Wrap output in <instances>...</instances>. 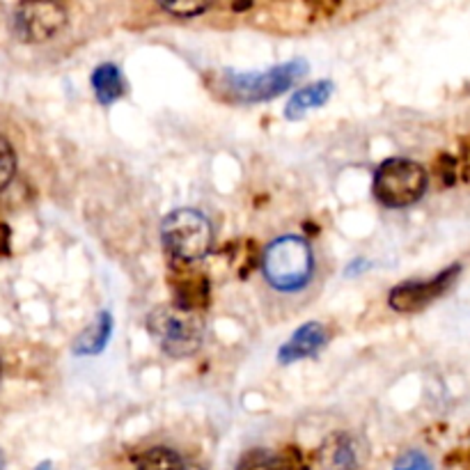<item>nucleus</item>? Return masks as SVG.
Here are the masks:
<instances>
[{
    "instance_id": "obj_1",
    "label": "nucleus",
    "mask_w": 470,
    "mask_h": 470,
    "mask_svg": "<svg viewBox=\"0 0 470 470\" xmlns=\"http://www.w3.org/2000/svg\"><path fill=\"white\" fill-rule=\"evenodd\" d=\"M147 326L161 349L175 358L193 356L205 337V321L200 312L177 303L154 308L147 317Z\"/></svg>"
},
{
    "instance_id": "obj_2",
    "label": "nucleus",
    "mask_w": 470,
    "mask_h": 470,
    "mask_svg": "<svg viewBox=\"0 0 470 470\" xmlns=\"http://www.w3.org/2000/svg\"><path fill=\"white\" fill-rule=\"evenodd\" d=\"M161 241L177 264H193L212 250V222L196 209H175L163 218Z\"/></svg>"
},
{
    "instance_id": "obj_3",
    "label": "nucleus",
    "mask_w": 470,
    "mask_h": 470,
    "mask_svg": "<svg viewBox=\"0 0 470 470\" xmlns=\"http://www.w3.org/2000/svg\"><path fill=\"white\" fill-rule=\"evenodd\" d=\"M264 275L280 292L303 290L312 278V250L300 237H280L262 259Z\"/></svg>"
},
{
    "instance_id": "obj_4",
    "label": "nucleus",
    "mask_w": 470,
    "mask_h": 470,
    "mask_svg": "<svg viewBox=\"0 0 470 470\" xmlns=\"http://www.w3.org/2000/svg\"><path fill=\"white\" fill-rule=\"evenodd\" d=\"M427 191V172L408 159H387L374 175V196L386 207H408Z\"/></svg>"
},
{
    "instance_id": "obj_5",
    "label": "nucleus",
    "mask_w": 470,
    "mask_h": 470,
    "mask_svg": "<svg viewBox=\"0 0 470 470\" xmlns=\"http://www.w3.org/2000/svg\"><path fill=\"white\" fill-rule=\"evenodd\" d=\"M305 72H308L305 60H292V63L266 69V72L230 74L225 76V90L234 101H243V104L266 101V99L287 92L292 85H296L299 78H303Z\"/></svg>"
},
{
    "instance_id": "obj_6",
    "label": "nucleus",
    "mask_w": 470,
    "mask_h": 470,
    "mask_svg": "<svg viewBox=\"0 0 470 470\" xmlns=\"http://www.w3.org/2000/svg\"><path fill=\"white\" fill-rule=\"evenodd\" d=\"M65 23H67V10L57 3H23L12 16L14 35L28 44L47 42L63 30Z\"/></svg>"
},
{
    "instance_id": "obj_7",
    "label": "nucleus",
    "mask_w": 470,
    "mask_h": 470,
    "mask_svg": "<svg viewBox=\"0 0 470 470\" xmlns=\"http://www.w3.org/2000/svg\"><path fill=\"white\" fill-rule=\"evenodd\" d=\"M457 274H459V266H452V269L443 271L431 280H422V283L413 280V283L399 284L390 292V308L397 312H420L431 300L445 294V290L452 284Z\"/></svg>"
},
{
    "instance_id": "obj_8",
    "label": "nucleus",
    "mask_w": 470,
    "mask_h": 470,
    "mask_svg": "<svg viewBox=\"0 0 470 470\" xmlns=\"http://www.w3.org/2000/svg\"><path fill=\"white\" fill-rule=\"evenodd\" d=\"M172 290H175L177 305L188 310L200 312L209 299V283L205 274L191 269V264H177L172 266Z\"/></svg>"
},
{
    "instance_id": "obj_9",
    "label": "nucleus",
    "mask_w": 470,
    "mask_h": 470,
    "mask_svg": "<svg viewBox=\"0 0 470 470\" xmlns=\"http://www.w3.org/2000/svg\"><path fill=\"white\" fill-rule=\"evenodd\" d=\"M326 342H328V331H326V326L317 324V321H310V324L300 326L299 331H296L290 340L284 342L278 358L280 362L287 365V362L300 361V358L315 356Z\"/></svg>"
},
{
    "instance_id": "obj_10",
    "label": "nucleus",
    "mask_w": 470,
    "mask_h": 470,
    "mask_svg": "<svg viewBox=\"0 0 470 470\" xmlns=\"http://www.w3.org/2000/svg\"><path fill=\"white\" fill-rule=\"evenodd\" d=\"M237 470H303V461L294 449H253L241 457Z\"/></svg>"
},
{
    "instance_id": "obj_11",
    "label": "nucleus",
    "mask_w": 470,
    "mask_h": 470,
    "mask_svg": "<svg viewBox=\"0 0 470 470\" xmlns=\"http://www.w3.org/2000/svg\"><path fill=\"white\" fill-rule=\"evenodd\" d=\"M324 464L333 470H353L358 464H361L358 443L344 434L335 436V439H331V440H326Z\"/></svg>"
},
{
    "instance_id": "obj_12",
    "label": "nucleus",
    "mask_w": 470,
    "mask_h": 470,
    "mask_svg": "<svg viewBox=\"0 0 470 470\" xmlns=\"http://www.w3.org/2000/svg\"><path fill=\"white\" fill-rule=\"evenodd\" d=\"M333 92V83L331 81H319V83H312L308 88L299 90L294 97L290 99V104H287V118L290 119H299L300 115L308 113L312 109H319L324 106L328 99H331Z\"/></svg>"
},
{
    "instance_id": "obj_13",
    "label": "nucleus",
    "mask_w": 470,
    "mask_h": 470,
    "mask_svg": "<svg viewBox=\"0 0 470 470\" xmlns=\"http://www.w3.org/2000/svg\"><path fill=\"white\" fill-rule=\"evenodd\" d=\"M92 88L101 104H113L125 94V78L115 65H99L92 74Z\"/></svg>"
},
{
    "instance_id": "obj_14",
    "label": "nucleus",
    "mask_w": 470,
    "mask_h": 470,
    "mask_svg": "<svg viewBox=\"0 0 470 470\" xmlns=\"http://www.w3.org/2000/svg\"><path fill=\"white\" fill-rule=\"evenodd\" d=\"M110 324H113V321H110L109 312H101V315L97 317V321H94L92 328H88V331L81 335V340L76 342V353L101 352L110 337Z\"/></svg>"
},
{
    "instance_id": "obj_15",
    "label": "nucleus",
    "mask_w": 470,
    "mask_h": 470,
    "mask_svg": "<svg viewBox=\"0 0 470 470\" xmlns=\"http://www.w3.org/2000/svg\"><path fill=\"white\" fill-rule=\"evenodd\" d=\"M138 470H191L187 461L168 448H152L138 459Z\"/></svg>"
},
{
    "instance_id": "obj_16",
    "label": "nucleus",
    "mask_w": 470,
    "mask_h": 470,
    "mask_svg": "<svg viewBox=\"0 0 470 470\" xmlns=\"http://www.w3.org/2000/svg\"><path fill=\"white\" fill-rule=\"evenodd\" d=\"M16 172V156L12 145L0 135V191L7 187Z\"/></svg>"
},
{
    "instance_id": "obj_17",
    "label": "nucleus",
    "mask_w": 470,
    "mask_h": 470,
    "mask_svg": "<svg viewBox=\"0 0 470 470\" xmlns=\"http://www.w3.org/2000/svg\"><path fill=\"white\" fill-rule=\"evenodd\" d=\"M395 470H434L429 459L420 452H406L404 457H399V461L395 464Z\"/></svg>"
},
{
    "instance_id": "obj_18",
    "label": "nucleus",
    "mask_w": 470,
    "mask_h": 470,
    "mask_svg": "<svg viewBox=\"0 0 470 470\" xmlns=\"http://www.w3.org/2000/svg\"><path fill=\"white\" fill-rule=\"evenodd\" d=\"M163 10L170 12V14L181 16V19H187V16H197L202 12L207 10V5H191V3H177V5H163Z\"/></svg>"
},
{
    "instance_id": "obj_19",
    "label": "nucleus",
    "mask_w": 470,
    "mask_h": 470,
    "mask_svg": "<svg viewBox=\"0 0 470 470\" xmlns=\"http://www.w3.org/2000/svg\"><path fill=\"white\" fill-rule=\"evenodd\" d=\"M0 372H3V365H0Z\"/></svg>"
}]
</instances>
